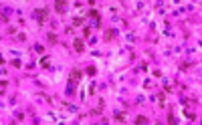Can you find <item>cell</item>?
Returning a JSON list of instances; mask_svg holds the SVG:
<instances>
[{"instance_id":"1","label":"cell","mask_w":202,"mask_h":125,"mask_svg":"<svg viewBox=\"0 0 202 125\" xmlns=\"http://www.w3.org/2000/svg\"><path fill=\"white\" fill-rule=\"evenodd\" d=\"M35 14H37L38 22H45V20H47V14H49V10H47V8H43V10H37Z\"/></svg>"},{"instance_id":"2","label":"cell","mask_w":202,"mask_h":125,"mask_svg":"<svg viewBox=\"0 0 202 125\" xmlns=\"http://www.w3.org/2000/svg\"><path fill=\"white\" fill-rule=\"evenodd\" d=\"M73 44H75V51H77V53H83V49H85V42H83V38H77Z\"/></svg>"},{"instance_id":"3","label":"cell","mask_w":202,"mask_h":125,"mask_svg":"<svg viewBox=\"0 0 202 125\" xmlns=\"http://www.w3.org/2000/svg\"><path fill=\"white\" fill-rule=\"evenodd\" d=\"M79 79H81V73H79V71L71 73V85H77V83H79Z\"/></svg>"},{"instance_id":"4","label":"cell","mask_w":202,"mask_h":125,"mask_svg":"<svg viewBox=\"0 0 202 125\" xmlns=\"http://www.w3.org/2000/svg\"><path fill=\"white\" fill-rule=\"evenodd\" d=\"M55 8H57V12H65L67 4H65V2H57V4H55Z\"/></svg>"},{"instance_id":"5","label":"cell","mask_w":202,"mask_h":125,"mask_svg":"<svg viewBox=\"0 0 202 125\" xmlns=\"http://www.w3.org/2000/svg\"><path fill=\"white\" fill-rule=\"evenodd\" d=\"M113 35H115L113 30H107V32H105V40H111V38H113Z\"/></svg>"},{"instance_id":"6","label":"cell","mask_w":202,"mask_h":125,"mask_svg":"<svg viewBox=\"0 0 202 125\" xmlns=\"http://www.w3.org/2000/svg\"><path fill=\"white\" fill-rule=\"evenodd\" d=\"M89 16H91V18H95V20H97V16H99V14H97V10H91V12H89Z\"/></svg>"}]
</instances>
